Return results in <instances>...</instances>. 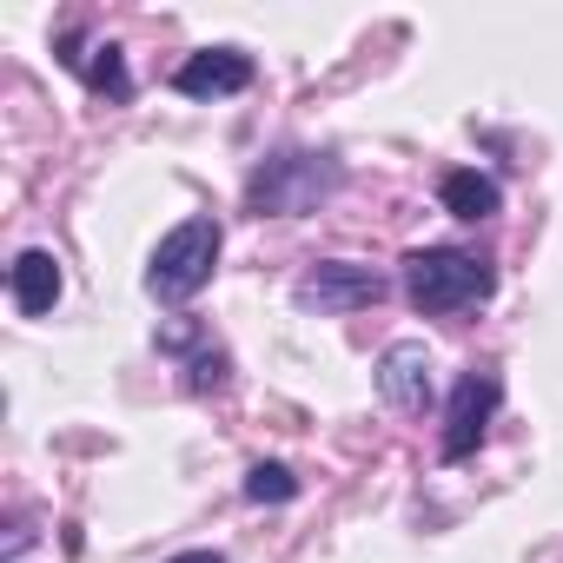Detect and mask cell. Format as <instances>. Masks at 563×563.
Here are the masks:
<instances>
[{"label": "cell", "mask_w": 563, "mask_h": 563, "mask_svg": "<svg viewBox=\"0 0 563 563\" xmlns=\"http://www.w3.org/2000/svg\"><path fill=\"white\" fill-rule=\"evenodd\" d=\"M212 265H219V219H186L159 239V252L146 265V292L166 306H186L212 278Z\"/></svg>", "instance_id": "3957f363"}, {"label": "cell", "mask_w": 563, "mask_h": 563, "mask_svg": "<svg viewBox=\"0 0 563 563\" xmlns=\"http://www.w3.org/2000/svg\"><path fill=\"white\" fill-rule=\"evenodd\" d=\"M80 80H87L93 93H107V100H126V93H133V80H126V60H120V47H113V41L87 54V67H80Z\"/></svg>", "instance_id": "30bf717a"}, {"label": "cell", "mask_w": 563, "mask_h": 563, "mask_svg": "<svg viewBox=\"0 0 563 563\" xmlns=\"http://www.w3.org/2000/svg\"><path fill=\"white\" fill-rule=\"evenodd\" d=\"M345 186V166L339 159H325V153H299V146H286V153H272L258 173H252V186H245V206L265 219H299V212H312L319 199H332Z\"/></svg>", "instance_id": "6da1fadb"}, {"label": "cell", "mask_w": 563, "mask_h": 563, "mask_svg": "<svg viewBox=\"0 0 563 563\" xmlns=\"http://www.w3.org/2000/svg\"><path fill=\"white\" fill-rule=\"evenodd\" d=\"M438 199H444V212H451V219H490V212L504 206L497 179H490V173H477V166H457V173H444Z\"/></svg>", "instance_id": "9c48e42d"}, {"label": "cell", "mask_w": 563, "mask_h": 563, "mask_svg": "<svg viewBox=\"0 0 563 563\" xmlns=\"http://www.w3.org/2000/svg\"><path fill=\"white\" fill-rule=\"evenodd\" d=\"M173 563H225L219 550H186V556H173Z\"/></svg>", "instance_id": "7c38bea8"}, {"label": "cell", "mask_w": 563, "mask_h": 563, "mask_svg": "<svg viewBox=\"0 0 563 563\" xmlns=\"http://www.w3.org/2000/svg\"><path fill=\"white\" fill-rule=\"evenodd\" d=\"M497 292V272L457 245H418L405 252V299L418 312H457V306H484Z\"/></svg>", "instance_id": "7a4b0ae2"}, {"label": "cell", "mask_w": 563, "mask_h": 563, "mask_svg": "<svg viewBox=\"0 0 563 563\" xmlns=\"http://www.w3.org/2000/svg\"><path fill=\"white\" fill-rule=\"evenodd\" d=\"M245 497H252V504H292V497H299V477H292L286 464H252V471H245Z\"/></svg>", "instance_id": "8fae6325"}, {"label": "cell", "mask_w": 563, "mask_h": 563, "mask_svg": "<svg viewBox=\"0 0 563 563\" xmlns=\"http://www.w3.org/2000/svg\"><path fill=\"white\" fill-rule=\"evenodd\" d=\"M497 405H504V378H497V372H464V378H457L451 411H444V457H451V464L484 444Z\"/></svg>", "instance_id": "5b68a950"}, {"label": "cell", "mask_w": 563, "mask_h": 563, "mask_svg": "<svg viewBox=\"0 0 563 563\" xmlns=\"http://www.w3.org/2000/svg\"><path fill=\"white\" fill-rule=\"evenodd\" d=\"M8 286H14V306L27 312V319H47L54 306H60V258L47 252V245H27L21 258H14V272H8Z\"/></svg>", "instance_id": "ba28073f"}, {"label": "cell", "mask_w": 563, "mask_h": 563, "mask_svg": "<svg viewBox=\"0 0 563 563\" xmlns=\"http://www.w3.org/2000/svg\"><path fill=\"white\" fill-rule=\"evenodd\" d=\"M378 391H385L391 411H424V405H431V352H424L418 339L385 345V358H378Z\"/></svg>", "instance_id": "52a82bcc"}, {"label": "cell", "mask_w": 563, "mask_h": 563, "mask_svg": "<svg viewBox=\"0 0 563 563\" xmlns=\"http://www.w3.org/2000/svg\"><path fill=\"white\" fill-rule=\"evenodd\" d=\"M173 87H179L186 100H225V93H245V87H252V54H239V47H206V54H192V60L173 74Z\"/></svg>", "instance_id": "8992f818"}, {"label": "cell", "mask_w": 563, "mask_h": 563, "mask_svg": "<svg viewBox=\"0 0 563 563\" xmlns=\"http://www.w3.org/2000/svg\"><path fill=\"white\" fill-rule=\"evenodd\" d=\"M391 292V278L385 272H372V265H352V258H325V265H312L306 278H299V306L306 312H365V306H378Z\"/></svg>", "instance_id": "277c9868"}]
</instances>
